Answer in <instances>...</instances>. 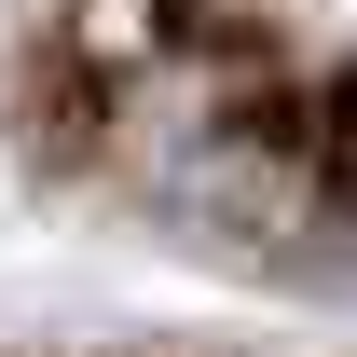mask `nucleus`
Listing matches in <instances>:
<instances>
[{
  "label": "nucleus",
  "instance_id": "1",
  "mask_svg": "<svg viewBox=\"0 0 357 357\" xmlns=\"http://www.w3.org/2000/svg\"><path fill=\"white\" fill-rule=\"evenodd\" d=\"M316 137H330V178H344V192H357V69H344V83H330V110H316Z\"/></svg>",
  "mask_w": 357,
  "mask_h": 357
}]
</instances>
